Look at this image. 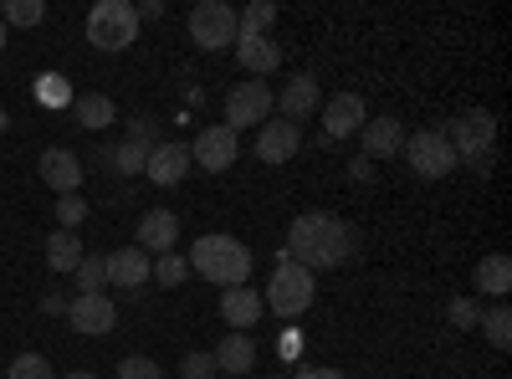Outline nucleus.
Here are the masks:
<instances>
[{"instance_id": "34", "label": "nucleus", "mask_w": 512, "mask_h": 379, "mask_svg": "<svg viewBox=\"0 0 512 379\" xmlns=\"http://www.w3.org/2000/svg\"><path fill=\"white\" fill-rule=\"evenodd\" d=\"M118 379H159V364L144 359V354H128V359L118 364Z\"/></svg>"}, {"instance_id": "12", "label": "nucleus", "mask_w": 512, "mask_h": 379, "mask_svg": "<svg viewBox=\"0 0 512 379\" xmlns=\"http://www.w3.org/2000/svg\"><path fill=\"white\" fill-rule=\"evenodd\" d=\"M369 123V108H364V98L359 93H333L328 103H323V129H328V139H349V134H359Z\"/></svg>"}, {"instance_id": "10", "label": "nucleus", "mask_w": 512, "mask_h": 379, "mask_svg": "<svg viewBox=\"0 0 512 379\" xmlns=\"http://www.w3.org/2000/svg\"><path fill=\"white\" fill-rule=\"evenodd\" d=\"M190 170H195V159H190V144H180V139L154 144V149H149V164H144V175H149L159 190H175Z\"/></svg>"}, {"instance_id": "33", "label": "nucleus", "mask_w": 512, "mask_h": 379, "mask_svg": "<svg viewBox=\"0 0 512 379\" xmlns=\"http://www.w3.org/2000/svg\"><path fill=\"white\" fill-rule=\"evenodd\" d=\"M57 221H62V231H77L82 221H88V205H82L77 195H62L57 200Z\"/></svg>"}, {"instance_id": "32", "label": "nucleus", "mask_w": 512, "mask_h": 379, "mask_svg": "<svg viewBox=\"0 0 512 379\" xmlns=\"http://www.w3.org/2000/svg\"><path fill=\"white\" fill-rule=\"evenodd\" d=\"M6 379H57V374H52V364L41 359V354H21V359L11 364V374H6Z\"/></svg>"}, {"instance_id": "5", "label": "nucleus", "mask_w": 512, "mask_h": 379, "mask_svg": "<svg viewBox=\"0 0 512 379\" xmlns=\"http://www.w3.org/2000/svg\"><path fill=\"white\" fill-rule=\"evenodd\" d=\"M190 41L200 52L236 47V6H226V0H200L190 11Z\"/></svg>"}, {"instance_id": "18", "label": "nucleus", "mask_w": 512, "mask_h": 379, "mask_svg": "<svg viewBox=\"0 0 512 379\" xmlns=\"http://www.w3.org/2000/svg\"><path fill=\"white\" fill-rule=\"evenodd\" d=\"M236 62L251 72V77H267L282 67V47L272 36H236Z\"/></svg>"}, {"instance_id": "26", "label": "nucleus", "mask_w": 512, "mask_h": 379, "mask_svg": "<svg viewBox=\"0 0 512 379\" xmlns=\"http://www.w3.org/2000/svg\"><path fill=\"white\" fill-rule=\"evenodd\" d=\"M272 21H277V6H272V0H256V6H246L236 16V36H267Z\"/></svg>"}, {"instance_id": "37", "label": "nucleus", "mask_w": 512, "mask_h": 379, "mask_svg": "<svg viewBox=\"0 0 512 379\" xmlns=\"http://www.w3.org/2000/svg\"><path fill=\"white\" fill-rule=\"evenodd\" d=\"M128 139H144V144H154V123H149V118H134V123H128Z\"/></svg>"}, {"instance_id": "44", "label": "nucleus", "mask_w": 512, "mask_h": 379, "mask_svg": "<svg viewBox=\"0 0 512 379\" xmlns=\"http://www.w3.org/2000/svg\"><path fill=\"white\" fill-rule=\"evenodd\" d=\"M221 379H231V374H221Z\"/></svg>"}, {"instance_id": "13", "label": "nucleus", "mask_w": 512, "mask_h": 379, "mask_svg": "<svg viewBox=\"0 0 512 379\" xmlns=\"http://www.w3.org/2000/svg\"><path fill=\"white\" fill-rule=\"evenodd\" d=\"M103 267H108V282L113 287H149V277H154V257H149V251H139V246L108 251Z\"/></svg>"}, {"instance_id": "35", "label": "nucleus", "mask_w": 512, "mask_h": 379, "mask_svg": "<svg viewBox=\"0 0 512 379\" xmlns=\"http://www.w3.org/2000/svg\"><path fill=\"white\" fill-rule=\"evenodd\" d=\"M180 379H216V359H210V354H185Z\"/></svg>"}, {"instance_id": "1", "label": "nucleus", "mask_w": 512, "mask_h": 379, "mask_svg": "<svg viewBox=\"0 0 512 379\" xmlns=\"http://www.w3.org/2000/svg\"><path fill=\"white\" fill-rule=\"evenodd\" d=\"M354 251H359V231L349 221H338V216H323V210L297 216L292 231H287V262L308 267L313 277L328 272V267H344Z\"/></svg>"}, {"instance_id": "8", "label": "nucleus", "mask_w": 512, "mask_h": 379, "mask_svg": "<svg viewBox=\"0 0 512 379\" xmlns=\"http://www.w3.org/2000/svg\"><path fill=\"white\" fill-rule=\"evenodd\" d=\"M441 134H446V144L456 149V164H461V159H472V154H487V149H492L497 118H492V113H461V118L446 123Z\"/></svg>"}, {"instance_id": "38", "label": "nucleus", "mask_w": 512, "mask_h": 379, "mask_svg": "<svg viewBox=\"0 0 512 379\" xmlns=\"http://www.w3.org/2000/svg\"><path fill=\"white\" fill-rule=\"evenodd\" d=\"M134 16L139 21H159L164 16V0H144V6H134Z\"/></svg>"}, {"instance_id": "29", "label": "nucleus", "mask_w": 512, "mask_h": 379, "mask_svg": "<svg viewBox=\"0 0 512 379\" xmlns=\"http://www.w3.org/2000/svg\"><path fill=\"white\" fill-rule=\"evenodd\" d=\"M41 16H47L41 0H6V6H0V21L6 26H41Z\"/></svg>"}, {"instance_id": "28", "label": "nucleus", "mask_w": 512, "mask_h": 379, "mask_svg": "<svg viewBox=\"0 0 512 379\" xmlns=\"http://www.w3.org/2000/svg\"><path fill=\"white\" fill-rule=\"evenodd\" d=\"M477 328L487 333V344H492V349H507V344H512V313H507L502 303H497L492 313H482V323H477Z\"/></svg>"}, {"instance_id": "41", "label": "nucleus", "mask_w": 512, "mask_h": 379, "mask_svg": "<svg viewBox=\"0 0 512 379\" xmlns=\"http://www.w3.org/2000/svg\"><path fill=\"white\" fill-rule=\"evenodd\" d=\"M6 129H11V113H6V108H0V134H6Z\"/></svg>"}, {"instance_id": "21", "label": "nucleus", "mask_w": 512, "mask_h": 379, "mask_svg": "<svg viewBox=\"0 0 512 379\" xmlns=\"http://www.w3.org/2000/svg\"><path fill=\"white\" fill-rule=\"evenodd\" d=\"M210 359H216V369H226L231 379H241V374L256 364V344L246 339V333H226V339L216 344V354H210Z\"/></svg>"}, {"instance_id": "11", "label": "nucleus", "mask_w": 512, "mask_h": 379, "mask_svg": "<svg viewBox=\"0 0 512 379\" xmlns=\"http://www.w3.org/2000/svg\"><path fill=\"white\" fill-rule=\"evenodd\" d=\"M67 323L77 333H88V339H98V333H108L118 323V308H113V298H103V292H77V298L67 303Z\"/></svg>"}, {"instance_id": "3", "label": "nucleus", "mask_w": 512, "mask_h": 379, "mask_svg": "<svg viewBox=\"0 0 512 379\" xmlns=\"http://www.w3.org/2000/svg\"><path fill=\"white\" fill-rule=\"evenodd\" d=\"M313 298H318V277L308 272V267H297V262H277L272 267V282H267V298H262V308H272L277 318H303L308 308H313Z\"/></svg>"}, {"instance_id": "40", "label": "nucleus", "mask_w": 512, "mask_h": 379, "mask_svg": "<svg viewBox=\"0 0 512 379\" xmlns=\"http://www.w3.org/2000/svg\"><path fill=\"white\" fill-rule=\"evenodd\" d=\"M303 379H344V369H313V374H303Z\"/></svg>"}, {"instance_id": "23", "label": "nucleus", "mask_w": 512, "mask_h": 379, "mask_svg": "<svg viewBox=\"0 0 512 379\" xmlns=\"http://www.w3.org/2000/svg\"><path fill=\"white\" fill-rule=\"evenodd\" d=\"M72 118L82 123V129L98 134V129H108L118 113H113V98L108 93H82V98H72Z\"/></svg>"}, {"instance_id": "25", "label": "nucleus", "mask_w": 512, "mask_h": 379, "mask_svg": "<svg viewBox=\"0 0 512 379\" xmlns=\"http://www.w3.org/2000/svg\"><path fill=\"white\" fill-rule=\"evenodd\" d=\"M149 149H154V144H144V139H123V144H113L108 164H113L118 175H144V164H149Z\"/></svg>"}, {"instance_id": "6", "label": "nucleus", "mask_w": 512, "mask_h": 379, "mask_svg": "<svg viewBox=\"0 0 512 379\" xmlns=\"http://www.w3.org/2000/svg\"><path fill=\"white\" fill-rule=\"evenodd\" d=\"M405 159H410V170H415L420 180H446V175L456 170V149L446 144L441 129L410 134V139H405Z\"/></svg>"}, {"instance_id": "22", "label": "nucleus", "mask_w": 512, "mask_h": 379, "mask_svg": "<svg viewBox=\"0 0 512 379\" xmlns=\"http://www.w3.org/2000/svg\"><path fill=\"white\" fill-rule=\"evenodd\" d=\"M472 282L487 292V298H507V292H512V262L502 257V251H492V257H482V262H477Z\"/></svg>"}, {"instance_id": "31", "label": "nucleus", "mask_w": 512, "mask_h": 379, "mask_svg": "<svg viewBox=\"0 0 512 379\" xmlns=\"http://www.w3.org/2000/svg\"><path fill=\"white\" fill-rule=\"evenodd\" d=\"M103 282H108L103 257H82V262H77V287H82V292H103Z\"/></svg>"}, {"instance_id": "14", "label": "nucleus", "mask_w": 512, "mask_h": 379, "mask_svg": "<svg viewBox=\"0 0 512 379\" xmlns=\"http://www.w3.org/2000/svg\"><path fill=\"white\" fill-rule=\"evenodd\" d=\"M277 108H282V123H303L318 113V77L313 72H297L287 88L277 93Z\"/></svg>"}, {"instance_id": "39", "label": "nucleus", "mask_w": 512, "mask_h": 379, "mask_svg": "<svg viewBox=\"0 0 512 379\" xmlns=\"http://www.w3.org/2000/svg\"><path fill=\"white\" fill-rule=\"evenodd\" d=\"M461 164H472L477 175H487V170H492V149H487V154H472V159H461Z\"/></svg>"}, {"instance_id": "17", "label": "nucleus", "mask_w": 512, "mask_h": 379, "mask_svg": "<svg viewBox=\"0 0 512 379\" xmlns=\"http://www.w3.org/2000/svg\"><path fill=\"white\" fill-rule=\"evenodd\" d=\"M36 170H41V180H47L57 195H77V185H82V159L72 149H47Z\"/></svg>"}, {"instance_id": "7", "label": "nucleus", "mask_w": 512, "mask_h": 379, "mask_svg": "<svg viewBox=\"0 0 512 379\" xmlns=\"http://www.w3.org/2000/svg\"><path fill=\"white\" fill-rule=\"evenodd\" d=\"M272 108H277V98H272V88L267 82H236V88L226 93V129H246V123H262L272 118Z\"/></svg>"}, {"instance_id": "16", "label": "nucleus", "mask_w": 512, "mask_h": 379, "mask_svg": "<svg viewBox=\"0 0 512 379\" xmlns=\"http://www.w3.org/2000/svg\"><path fill=\"white\" fill-rule=\"evenodd\" d=\"M297 149H303V129L297 123H262V134H256V159L262 164H287Z\"/></svg>"}, {"instance_id": "43", "label": "nucleus", "mask_w": 512, "mask_h": 379, "mask_svg": "<svg viewBox=\"0 0 512 379\" xmlns=\"http://www.w3.org/2000/svg\"><path fill=\"white\" fill-rule=\"evenodd\" d=\"M67 379H98V374H67Z\"/></svg>"}, {"instance_id": "4", "label": "nucleus", "mask_w": 512, "mask_h": 379, "mask_svg": "<svg viewBox=\"0 0 512 379\" xmlns=\"http://www.w3.org/2000/svg\"><path fill=\"white\" fill-rule=\"evenodd\" d=\"M88 41L98 52H128L139 41V16L128 0H98L88 11Z\"/></svg>"}, {"instance_id": "15", "label": "nucleus", "mask_w": 512, "mask_h": 379, "mask_svg": "<svg viewBox=\"0 0 512 379\" xmlns=\"http://www.w3.org/2000/svg\"><path fill=\"white\" fill-rule=\"evenodd\" d=\"M359 149L369 159H395L405 149V123L400 118H369L359 129Z\"/></svg>"}, {"instance_id": "42", "label": "nucleus", "mask_w": 512, "mask_h": 379, "mask_svg": "<svg viewBox=\"0 0 512 379\" xmlns=\"http://www.w3.org/2000/svg\"><path fill=\"white\" fill-rule=\"evenodd\" d=\"M6 31H11V26H6V21H0V52H6Z\"/></svg>"}, {"instance_id": "30", "label": "nucleus", "mask_w": 512, "mask_h": 379, "mask_svg": "<svg viewBox=\"0 0 512 379\" xmlns=\"http://www.w3.org/2000/svg\"><path fill=\"white\" fill-rule=\"evenodd\" d=\"M446 323L451 328H477L482 323V303L477 298H451L446 303Z\"/></svg>"}, {"instance_id": "20", "label": "nucleus", "mask_w": 512, "mask_h": 379, "mask_svg": "<svg viewBox=\"0 0 512 379\" xmlns=\"http://www.w3.org/2000/svg\"><path fill=\"white\" fill-rule=\"evenodd\" d=\"M262 313H267V308H262V292H256V287H226V292H221V318L231 323V333H236V328H251Z\"/></svg>"}, {"instance_id": "36", "label": "nucleus", "mask_w": 512, "mask_h": 379, "mask_svg": "<svg viewBox=\"0 0 512 379\" xmlns=\"http://www.w3.org/2000/svg\"><path fill=\"white\" fill-rule=\"evenodd\" d=\"M41 103H67V88H62V77H41Z\"/></svg>"}, {"instance_id": "24", "label": "nucleus", "mask_w": 512, "mask_h": 379, "mask_svg": "<svg viewBox=\"0 0 512 379\" xmlns=\"http://www.w3.org/2000/svg\"><path fill=\"white\" fill-rule=\"evenodd\" d=\"M82 257H88V251H82L77 231H52V236H47V267H52V272H77Z\"/></svg>"}, {"instance_id": "27", "label": "nucleus", "mask_w": 512, "mask_h": 379, "mask_svg": "<svg viewBox=\"0 0 512 379\" xmlns=\"http://www.w3.org/2000/svg\"><path fill=\"white\" fill-rule=\"evenodd\" d=\"M190 277V262L180 257V251H164V257H154V277L149 282H159V287H180Z\"/></svg>"}, {"instance_id": "19", "label": "nucleus", "mask_w": 512, "mask_h": 379, "mask_svg": "<svg viewBox=\"0 0 512 379\" xmlns=\"http://www.w3.org/2000/svg\"><path fill=\"white\" fill-rule=\"evenodd\" d=\"M175 241H180V216H169V210H149V216L139 221V251L164 257V251H175Z\"/></svg>"}, {"instance_id": "2", "label": "nucleus", "mask_w": 512, "mask_h": 379, "mask_svg": "<svg viewBox=\"0 0 512 379\" xmlns=\"http://www.w3.org/2000/svg\"><path fill=\"white\" fill-rule=\"evenodd\" d=\"M190 272L195 277H205V282H216L221 292L226 287H246V277H251V251L236 241V236H200L195 246H190Z\"/></svg>"}, {"instance_id": "9", "label": "nucleus", "mask_w": 512, "mask_h": 379, "mask_svg": "<svg viewBox=\"0 0 512 379\" xmlns=\"http://www.w3.org/2000/svg\"><path fill=\"white\" fill-rule=\"evenodd\" d=\"M236 154H241V139H236V129H226V123H210V129H200L195 144H190V159L200 164V170H210V175L231 170Z\"/></svg>"}]
</instances>
